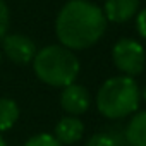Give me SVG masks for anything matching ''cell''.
I'll use <instances>...</instances> for the list:
<instances>
[{
    "label": "cell",
    "mask_w": 146,
    "mask_h": 146,
    "mask_svg": "<svg viewBox=\"0 0 146 146\" xmlns=\"http://www.w3.org/2000/svg\"><path fill=\"white\" fill-rule=\"evenodd\" d=\"M107 29L103 11L88 0H69L55 21V33L62 46L84 50L93 46Z\"/></svg>",
    "instance_id": "cell-1"
},
{
    "label": "cell",
    "mask_w": 146,
    "mask_h": 146,
    "mask_svg": "<svg viewBox=\"0 0 146 146\" xmlns=\"http://www.w3.org/2000/svg\"><path fill=\"white\" fill-rule=\"evenodd\" d=\"M86 146H122L120 144V139L117 137L115 132H110V131H103V132H96L93 134Z\"/></svg>",
    "instance_id": "cell-11"
},
{
    "label": "cell",
    "mask_w": 146,
    "mask_h": 146,
    "mask_svg": "<svg viewBox=\"0 0 146 146\" xmlns=\"http://www.w3.org/2000/svg\"><path fill=\"white\" fill-rule=\"evenodd\" d=\"M19 119V107L12 98H0V134L9 131Z\"/></svg>",
    "instance_id": "cell-10"
},
{
    "label": "cell",
    "mask_w": 146,
    "mask_h": 146,
    "mask_svg": "<svg viewBox=\"0 0 146 146\" xmlns=\"http://www.w3.org/2000/svg\"><path fill=\"white\" fill-rule=\"evenodd\" d=\"M31 64L36 78L55 88L72 84L79 74V60L76 53L62 45H48L38 50Z\"/></svg>",
    "instance_id": "cell-2"
},
{
    "label": "cell",
    "mask_w": 146,
    "mask_h": 146,
    "mask_svg": "<svg viewBox=\"0 0 146 146\" xmlns=\"http://www.w3.org/2000/svg\"><path fill=\"white\" fill-rule=\"evenodd\" d=\"M0 146H7V143H5V139H4L2 134H0Z\"/></svg>",
    "instance_id": "cell-15"
},
{
    "label": "cell",
    "mask_w": 146,
    "mask_h": 146,
    "mask_svg": "<svg viewBox=\"0 0 146 146\" xmlns=\"http://www.w3.org/2000/svg\"><path fill=\"white\" fill-rule=\"evenodd\" d=\"M136 29H137L139 36L146 40V9H143V11L137 12V17H136Z\"/></svg>",
    "instance_id": "cell-14"
},
{
    "label": "cell",
    "mask_w": 146,
    "mask_h": 146,
    "mask_svg": "<svg viewBox=\"0 0 146 146\" xmlns=\"http://www.w3.org/2000/svg\"><path fill=\"white\" fill-rule=\"evenodd\" d=\"M124 139L129 146H146V112H137L125 125Z\"/></svg>",
    "instance_id": "cell-9"
},
{
    "label": "cell",
    "mask_w": 146,
    "mask_h": 146,
    "mask_svg": "<svg viewBox=\"0 0 146 146\" xmlns=\"http://www.w3.org/2000/svg\"><path fill=\"white\" fill-rule=\"evenodd\" d=\"M9 21H11V14H9V7L4 0H0V40L7 35L9 29Z\"/></svg>",
    "instance_id": "cell-13"
},
{
    "label": "cell",
    "mask_w": 146,
    "mask_h": 146,
    "mask_svg": "<svg viewBox=\"0 0 146 146\" xmlns=\"http://www.w3.org/2000/svg\"><path fill=\"white\" fill-rule=\"evenodd\" d=\"M139 0H105L103 14L110 23H125L137 14Z\"/></svg>",
    "instance_id": "cell-7"
},
{
    "label": "cell",
    "mask_w": 146,
    "mask_h": 146,
    "mask_svg": "<svg viewBox=\"0 0 146 146\" xmlns=\"http://www.w3.org/2000/svg\"><path fill=\"white\" fill-rule=\"evenodd\" d=\"M0 41H2V50H4L5 57L17 65L31 64L38 52L36 43L26 35H19V33L5 35Z\"/></svg>",
    "instance_id": "cell-5"
},
{
    "label": "cell",
    "mask_w": 146,
    "mask_h": 146,
    "mask_svg": "<svg viewBox=\"0 0 146 146\" xmlns=\"http://www.w3.org/2000/svg\"><path fill=\"white\" fill-rule=\"evenodd\" d=\"M143 93H144V98H146V90H144V91H143Z\"/></svg>",
    "instance_id": "cell-16"
},
{
    "label": "cell",
    "mask_w": 146,
    "mask_h": 146,
    "mask_svg": "<svg viewBox=\"0 0 146 146\" xmlns=\"http://www.w3.org/2000/svg\"><path fill=\"white\" fill-rule=\"evenodd\" d=\"M141 91L131 76L107 79L96 93L98 112L107 119H124L139 107Z\"/></svg>",
    "instance_id": "cell-3"
},
{
    "label": "cell",
    "mask_w": 146,
    "mask_h": 146,
    "mask_svg": "<svg viewBox=\"0 0 146 146\" xmlns=\"http://www.w3.org/2000/svg\"><path fill=\"white\" fill-rule=\"evenodd\" d=\"M83 132H84V124L74 115H67L57 122L53 136L62 146H69L78 143L83 137Z\"/></svg>",
    "instance_id": "cell-8"
},
{
    "label": "cell",
    "mask_w": 146,
    "mask_h": 146,
    "mask_svg": "<svg viewBox=\"0 0 146 146\" xmlns=\"http://www.w3.org/2000/svg\"><path fill=\"white\" fill-rule=\"evenodd\" d=\"M112 60L124 76H137L146 62L144 48L132 38H122L112 48Z\"/></svg>",
    "instance_id": "cell-4"
},
{
    "label": "cell",
    "mask_w": 146,
    "mask_h": 146,
    "mask_svg": "<svg viewBox=\"0 0 146 146\" xmlns=\"http://www.w3.org/2000/svg\"><path fill=\"white\" fill-rule=\"evenodd\" d=\"M90 103H91L90 93L81 84L72 83V84L65 86L60 93V105L69 115L78 117V115L84 113L90 108Z\"/></svg>",
    "instance_id": "cell-6"
},
{
    "label": "cell",
    "mask_w": 146,
    "mask_h": 146,
    "mask_svg": "<svg viewBox=\"0 0 146 146\" xmlns=\"http://www.w3.org/2000/svg\"><path fill=\"white\" fill-rule=\"evenodd\" d=\"M24 146H62V144L55 139L53 134L41 132V134H35V136H31V137L24 143Z\"/></svg>",
    "instance_id": "cell-12"
}]
</instances>
